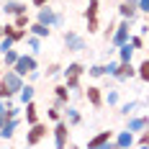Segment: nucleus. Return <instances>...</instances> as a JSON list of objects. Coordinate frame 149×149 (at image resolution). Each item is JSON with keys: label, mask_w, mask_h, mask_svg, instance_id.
I'll list each match as a JSON object with an SVG mask.
<instances>
[{"label": "nucleus", "mask_w": 149, "mask_h": 149, "mask_svg": "<svg viewBox=\"0 0 149 149\" xmlns=\"http://www.w3.org/2000/svg\"><path fill=\"white\" fill-rule=\"evenodd\" d=\"M18 57H21L18 49H8V52L3 54V64H5V67H13L15 62H18Z\"/></svg>", "instance_id": "obj_26"}, {"label": "nucleus", "mask_w": 149, "mask_h": 149, "mask_svg": "<svg viewBox=\"0 0 149 149\" xmlns=\"http://www.w3.org/2000/svg\"><path fill=\"white\" fill-rule=\"evenodd\" d=\"M13 46H15V41L10 39V36H3V39H0V54H5V52L13 49Z\"/></svg>", "instance_id": "obj_36"}, {"label": "nucleus", "mask_w": 149, "mask_h": 149, "mask_svg": "<svg viewBox=\"0 0 149 149\" xmlns=\"http://www.w3.org/2000/svg\"><path fill=\"white\" fill-rule=\"evenodd\" d=\"M88 74L90 77H108V70H105V64H90Z\"/></svg>", "instance_id": "obj_31"}, {"label": "nucleus", "mask_w": 149, "mask_h": 149, "mask_svg": "<svg viewBox=\"0 0 149 149\" xmlns=\"http://www.w3.org/2000/svg\"><path fill=\"white\" fill-rule=\"evenodd\" d=\"M118 15H121V18L134 21L136 15H139V0H123V3L118 5Z\"/></svg>", "instance_id": "obj_12"}, {"label": "nucleus", "mask_w": 149, "mask_h": 149, "mask_svg": "<svg viewBox=\"0 0 149 149\" xmlns=\"http://www.w3.org/2000/svg\"><path fill=\"white\" fill-rule=\"evenodd\" d=\"M0 10L5 15H18V13H29V8H26V3L23 0H5L3 5H0Z\"/></svg>", "instance_id": "obj_13"}, {"label": "nucleus", "mask_w": 149, "mask_h": 149, "mask_svg": "<svg viewBox=\"0 0 149 149\" xmlns=\"http://www.w3.org/2000/svg\"><path fill=\"white\" fill-rule=\"evenodd\" d=\"M62 118L67 121V123H70V126H80V123H82V113H80V111H77V108H74V105H64V116H62Z\"/></svg>", "instance_id": "obj_17"}, {"label": "nucleus", "mask_w": 149, "mask_h": 149, "mask_svg": "<svg viewBox=\"0 0 149 149\" xmlns=\"http://www.w3.org/2000/svg\"><path fill=\"white\" fill-rule=\"evenodd\" d=\"M113 134H116V131H98V134H93V136L88 139V147H90V149L111 147V141H113Z\"/></svg>", "instance_id": "obj_9"}, {"label": "nucleus", "mask_w": 149, "mask_h": 149, "mask_svg": "<svg viewBox=\"0 0 149 149\" xmlns=\"http://www.w3.org/2000/svg\"><path fill=\"white\" fill-rule=\"evenodd\" d=\"M36 21H39V23H46V26H52V29H54L57 10H54L52 5H44V8H39V10H36Z\"/></svg>", "instance_id": "obj_16"}, {"label": "nucleus", "mask_w": 149, "mask_h": 149, "mask_svg": "<svg viewBox=\"0 0 149 149\" xmlns=\"http://www.w3.org/2000/svg\"><path fill=\"white\" fill-rule=\"evenodd\" d=\"M29 33L39 36V39H49V36H52V26H46V23H39V21H31Z\"/></svg>", "instance_id": "obj_20"}, {"label": "nucleus", "mask_w": 149, "mask_h": 149, "mask_svg": "<svg viewBox=\"0 0 149 149\" xmlns=\"http://www.w3.org/2000/svg\"><path fill=\"white\" fill-rule=\"evenodd\" d=\"M136 147H149V129L136 134Z\"/></svg>", "instance_id": "obj_35"}, {"label": "nucleus", "mask_w": 149, "mask_h": 149, "mask_svg": "<svg viewBox=\"0 0 149 149\" xmlns=\"http://www.w3.org/2000/svg\"><path fill=\"white\" fill-rule=\"evenodd\" d=\"M139 108H141V100H126V103H121V105H118V113L129 118V116H134Z\"/></svg>", "instance_id": "obj_23"}, {"label": "nucleus", "mask_w": 149, "mask_h": 149, "mask_svg": "<svg viewBox=\"0 0 149 149\" xmlns=\"http://www.w3.org/2000/svg\"><path fill=\"white\" fill-rule=\"evenodd\" d=\"M26 80H29V82H36V80H41V72H39V70H31V72L26 74Z\"/></svg>", "instance_id": "obj_41"}, {"label": "nucleus", "mask_w": 149, "mask_h": 149, "mask_svg": "<svg viewBox=\"0 0 149 149\" xmlns=\"http://www.w3.org/2000/svg\"><path fill=\"white\" fill-rule=\"evenodd\" d=\"M136 77H139L144 85H149V59H144L139 67H136Z\"/></svg>", "instance_id": "obj_25"}, {"label": "nucleus", "mask_w": 149, "mask_h": 149, "mask_svg": "<svg viewBox=\"0 0 149 149\" xmlns=\"http://www.w3.org/2000/svg\"><path fill=\"white\" fill-rule=\"evenodd\" d=\"M49 3H52V0H31L33 8H44V5H49Z\"/></svg>", "instance_id": "obj_45"}, {"label": "nucleus", "mask_w": 149, "mask_h": 149, "mask_svg": "<svg viewBox=\"0 0 149 149\" xmlns=\"http://www.w3.org/2000/svg\"><path fill=\"white\" fill-rule=\"evenodd\" d=\"M23 118H26V126H31V123H36L39 118V105L33 103V100H29V103L23 105Z\"/></svg>", "instance_id": "obj_18"}, {"label": "nucleus", "mask_w": 149, "mask_h": 149, "mask_svg": "<svg viewBox=\"0 0 149 149\" xmlns=\"http://www.w3.org/2000/svg\"><path fill=\"white\" fill-rule=\"evenodd\" d=\"M70 123L64 118H59L57 123H54V129H52V134H54V147H59V149H64L67 144H70Z\"/></svg>", "instance_id": "obj_4"}, {"label": "nucleus", "mask_w": 149, "mask_h": 149, "mask_svg": "<svg viewBox=\"0 0 149 149\" xmlns=\"http://www.w3.org/2000/svg\"><path fill=\"white\" fill-rule=\"evenodd\" d=\"M129 36H131V21H129V18H121V23L116 26V31H113L111 44H113V46H121V44L129 41Z\"/></svg>", "instance_id": "obj_7"}, {"label": "nucleus", "mask_w": 149, "mask_h": 149, "mask_svg": "<svg viewBox=\"0 0 149 149\" xmlns=\"http://www.w3.org/2000/svg\"><path fill=\"white\" fill-rule=\"evenodd\" d=\"M134 52H136V49L126 41V44L116 46V59H118V62H131V59H134Z\"/></svg>", "instance_id": "obj_22"}, {"label": "nucleus", "mask_w": 149, "mask_h": 149, "mask_svg": "<svg viewBox=\"0 0 149 149\" xmlns=\"http://www.w3.org/2000/svg\"><path fill=\"white\" fill-rule=\"evenodd\" d=\"M26 44H29L31 54H39V52H41V39H39V36H33V33L26 36Z\"/></svg>", "instance_id": "obj_28"}, {"label": "nucleus", "mask_w": 149, "mask_h": 149, "mask_svg": "<svg viewBox=\"0 0 149 149\" xmlns=\"http://www.w3.org/2000/svg\"><path fill=\"white\" fill-rule=\"evenodd\" d=\"M0 98H13V95L5 90V85H3V82H0Z\"/></svg>", "instance_id": "obj_46"}, {"label": "nucleus", "mask_w": 149, "mask_h": 149, "mask_svg": "<svg viewBox=\"0 0 149 149\" xmlns=\"http://www.w3.org/2000/svg\"><path fill=\"white\" fill-rule=\"evenodd\" d=\"M64 26V13H59L57 10V21H54V29H62Z\"/></svg>", "instance_id": "obj_44"}, {"label": "nucleus", "mask_w": 149, "mask_h": 149, "mask_svg": "<svg viewBox=\"0 0 149 149\" xmlns=\"http://www.w3.org/2000/svg\"><path fill=\"white\" fill-rule=\"evenodd\" d=\"M85 72H88V67H85L82 62H70V64L62 70V74H64V85L72 90L74 95H85V93H82V85H80Z\"/></svg>", "instance_id": "obj_1"}, {"label": "nucleus", "mask_w": 149, "mask_h": 149, "mask_svg": "<svg viewBox=\"0 0 149 149\" xmlns=\"http://www.w3.org/2000/svg\"><path fill=\"white\" fill-rule=\"evenodd\" d=\"M64 46H67V52H85L88 49V41L77 33V31H64Z\"/></svg>", "instance_id": "obj_6"}, {"label": "nucleus", "mask_w": 149, "mask_h": 149, "mask_svg": "<svg viewBox=\"0 0 149 149\" xmlns=\"http://www.w3.org/2000/svg\"><path fill=\"white\" fill-rule=\"evenodd\" d=\"M139 13H147L149 15V0H139Z\"/></svg>", "instance_id": "obj_43"}, {"label": "nucleus", "mask_w": 149, "mask_h": 149, "mask_svg": "<svg viewBox=\"0 0 149 149\" xmlns=\"http://www.w3.org/2000/svg\"><path fill=\"white\" fill-rule=\"evenodd\" d=\"M98 31H100V23H98V18L88 21V33H98Z\"/></svg>", "instance_id": "obj_39"}, {"label": "nucleus", "mask_w": 149, "mask_h": 149, "mask_svg": "<svg viewBox=\"0 0 149 149\" xmlns=\"http://www.w3.org/2000/svg\"><path fill=\"white\" fill-rule=\"evenodd\" d=\"M105 103L113 105V108H118V105H121V93L116 88H111V90H108V95H105Z\"/></svg>", "instance_id": "obj_30"}, {"label": "nucleus", "mask_w": 149, "mask_h": 149, "mask_svg": "<svg viewBox=\"0 0 149 149\" xmlns=\"http://www.w3.org/2000/svg\"><path fill=\"white\" fill-rule=\"evenodd\" d=\"M10 118H13V116H10V108H5V111H0V129H3V126H5V123H8Z\"/></svg>", "instance_id": "obj_38"}, {"label": "nucleus", "mask_w": 149, "mask_h": 149, "mask_svg": "<svg viewBox=\"0 0 149 149\" xmlns=\"http://www.w3.org/2000/svg\"><path fill=\"white\" fill-rule=\"evenodd\" d=\"M129 44H131L136 52H139V49H144V46H147V39H144L141 33H134V31H131V36H129Z\"/></svg>", "instance_id": "obj_29"}, {"label": "nucleus", "mask_w": 149, "mask_h": 149, "mask_svg": "<svg viewBox=\"0 0 149 149\" xmlns=\"http://www.w3.org/2000/svg\"><path fill=\"white\" fill-rule=\"evenodd\" d=\"M46 134H49V126H46L44 121L31 123L29 131H26V147H39V144L46 139Z\"/></svg>", "instance_id": "obj_3"}, {"label": "nucleus", "mask_w": 149, "mask_h": 149, "mask_svg": "<svg viewBox=\"0 0 149 149\" xmlns=\"http://www.w3.org/2000/svg\"><path fill=\"white\" fill-rule=\"evenodd\" d=\"M10 31H13V23H0V39L3 36H10Z\"/></svg>", "instance_id": "obj_40"}, {"label": "nucleus", "mask_w": 149, "mask_h": 149, "mask_svg": "<svg viewBox=\"0 0 149 149\" xmlns=\"http://www.w3.org/2000/svg\"><path fill=\"white\" fill-rule=\"evenodd\" d=\"M134 144H136V134L129 131V129L116 131L113 134V141H111V147H116V149H126V147H134Z\"/></svg>", "instance_id": "obj_8"}, {"label": "nucleus", "mask_w": 149, "mask_h": 149, "mask_svg": "<svg viewBox=\"0 0 149 149\" xmlns=\"http://www.w3.org/2000/svg\"><path fill=\"white\" fill-rule=\"evenodd\" d=\"M131 77H136V67L131 62H118V67H116V72H113V80L123 82V80H131Z\"/></svg>", "instance_id": "obj_11"}, {"label": "nucleus", "mask_w": 149, "mask_h": 149, "mask_svg": "<svg viewBox=\"0 0 149 149\" xmlns=\"http://www.w3.org/2000/svg\"><path fill=\"white\" fill-rule=\"evenodd\" d=\"M62 70H64V67H62L59 62H52V64H49V67H46V72H44V77H57V74H62Z\"/></svg>", "instance_id": "obj_33"}, {"label": "nucleus", "mask_w": 149, "mask_h": 149, "mask_svg": "<svg viewBox=\"0 0 149 149\" xmlns=\"http://www.w3.org/2000/svg\"><path fill=\"white\" fill-rule=\"evenodd\" d=\"M70 100H72V90L67 88L64 82H62V85H57V88H54V105L64 108V105L70 103Z\"/></svg>", "instance_id": "obj_14"}, {"label": "nucleus", "mask_w": 149, "mask_h": 149, "mask_svg": "<svg viewBox=\"0 0 149 149\" xmlns=\"http://www.w3.org/2000/svg\"><path fill=\"white\" fill-rule=\"evenodd\" d=\"M13 26H15V29H29V26H31V15L29 13L13 15Z\"/></svg>", "instance_id": "obj_27"}, {"label": "nucleus", "mask_w": 149, "mask_h": 149, "mask_svg": "<svg viewBox=\"0 0 149 149\" xmlns=\"http://www.w3.org/2000/svg\"><path fill=\"white\" fill-rule=\"evenodd\" d=\"M62 116H64V108H59V105H52V108L46 111V118H49V121H54V123H57Z\"/></svg>", "instance_id": "obj_32"}, {"label": "nucleus", "mask_w": 149, "mask_h": 149, "mask_svg": "<svg viewBox=\"0 0 149 149\" xmlns=\"http://www.w3.org/2000/svg\"><path fill=\"white\" fill-rule=\"evenodd\" d=\"M126 129L129 131H134V134H139V131H144V129H149V116H129V121H126Z\"/></svg>", "instance_id": "obj_15"}, {"label": "nucleus", "mask_w": 149, "mask_h": 149, "mask_svg": "<svg viewBox=\"0 0 149 149\" xmlns=\"http://www.w3.org/2000/svg\"><path fill=\"white\" fill-rule=\"evenodd\" d=\"M26 36H29V29H15V26H13V31H10V39H13L15 44H18V41H23Z\"/></svg>", "instance_id": "obj_34"}, {"label": "nucleus", "mask_w": 149, "mask_h": 149, "mask_svg": "<svg viewBox=\"0 0 149 149\" xmlns=\"http://www.w3.org/2000/svg\"><path fill=\"white\" fill-rule=\"evenodd\" d=\"M116 26H118V23H108V26H105V31H103V39H105V41H111V39H113Z\"/></svg>", "instance_id": "obj_37"}, {"label": "nucleus", "mask_w": 149, "mask_h": 149, "mask_svg": "<svg viewBox=\"0 0 149 149\" xmlns=\"http://www.w3.org/2000/svg\"><path fill=\"white\" fill-rule=\"evenodd\" d=\"M100 13V0H88V8H85V21H93Z\"/></svg>", "instance_id": "obj_24"}, {"label": "nucleus", "mask_w": 149, "mask_h": 149, "mask_svg": "<svg viewBox=\"0 0 149 149\" xmlns=\"http://www.w3.org/2000/svg\"><path fill=\"white\" fill-rule=\"evenodd\" d=\"M18 126H21V116H13V118H10L3 129H0V139H13Z\"/></svg>", "instance_id": "obj_21"}, {"label": "nucleus", "mask_w": 149, "mask_h": 149, "mask_svg": "<svg viewBox=\"0 0 149 149\" xmlns=\"http://www.w3.org/2000/svg\"><path fill=\"white\" fill-rule=\"evenodd\" d=\"M116 67H118V59H113V62H108V64H105V70H108V77H113Z\"/></svg>", "instance_id": "obj_42"}, {"label": "nucleus", "mask_w": 149, "mask_h": 149, "mask_svg": "<svg viewBox=\"0 0 149 149\" xmlns=\"http://www.w3.org/2000/svg\"><path fill=\"white\" fill-rule=\"evenodd\" d=\"M33 95H36V88H33V82L26 80V82H23V88H21V93H18L15 98H18V103H21V105H26L29 100H33Z\"/></svg>", "instance_id": "obj_19"}, {"label": "nucleus", "mask_w": 149, "mask_h": 149, "mask_svg": "<svg viewBox=\"0 0 149 149\" xmlns=\"http://www.w3.org/2000/svg\"><path fill=\"white\" fill-rule=\"evenodd\" d=\"M0 82H3V85H5V90H8V93L15 98V95L21 93V88H23L26 77H21L13 67H5V72H3V77H0Z\"/></svg>", "instance_id": "obj_2"}, {"label": "nucleus", "mask_w": 149, "mask_h": 149, "mask_svg": "<svg viewBox=\"0 0 149 149\" xmlns=\"http://www.w3.org/2000/svg\"><path fill=\"white\" fill-rule=\"evenodd\" d=\"M85 98H88V103L98 111V108H103L105 105V95H103V88H98V85H90L85 90Z\"/></svg>", "instance_id": "obj_10"}, {"label": "nucleus", "mask_w": 149, "mask_h": 149, "mask_svg": "<svg viewBox=\"0 0 149 149\" xmlns=\"http://www.w3.org/2000/svg\"><path fill=\"white\" fill-rule=\"evenodd\" d=\"M13 70L21 74V77H26L31 70H39V59H36V54H31V52H29V54H21L18 62L13 64Z\"/></svg>", "instance_id": "obj_5"}]
</instances>
